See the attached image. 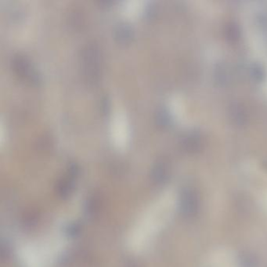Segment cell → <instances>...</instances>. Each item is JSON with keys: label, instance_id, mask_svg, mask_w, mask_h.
Here are the masks:
<instances>
[{"label": "cell", "instance_id": "obj_1", "mask_svg": "<svg viewBox=\"0 0 267 267\" xmlns=\"http://www.w3.org/2000/svg\"><path fill=\"white\" fill-rule=\"evenodd\" d=\"M82 69L89 82L97 81L101 68V56L96 46L90 45L82 52Z\"/></svg>", "mask_w": 267, "mask_h": 267}, {"label": "cell", "instance_id": "obj_2", "mask_svg": "<svg viewBox=\"0 0 267 267\" xmlns=\"http://www.w3.org/2000/svg\"><path fill=\"white\" fill-rule=\"evenodd\" d=\"M12 64L14 72L22 79L31 84H38L40 82L39 75L28 58L18 55L13 59Z\"/></svg>", "mask_w": 267, "mask_h": 267}, {"label": "cell", "instance_id": "obj_3", "mask_svg": "<svg viewBox=\"0 0 267 267\" xmlns=\"http://www.w3.org/2000/svg\"><path fill=\"white\" fill-rule=\"evenodd\" d=\"M210 267H241L237 255L228 248H219L211 252Z\"/></svg>", "mask_w": 267, "mask_h": 267}, {"label": "cell", "instance_id": "obj_4", "mask_svg": "<svg viewBox=\"0 0 267 267\" xmlns=\"http://www.w3.org/2000/svg\"><path fill=\"white\" fill-rule=\"evenodd\" d=\"M114 37L120 43H128L134 37V31L131 27L126 24H121L116 28L114 32Z\"/></svg>", "mask_w": 267, "mask_h": 267}]
</instances>
